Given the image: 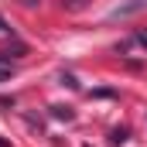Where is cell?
<instances>
[{
    "mask_svg": "<svg viewBox=\"0 0 147 147\" xmlns=\"http://www.w3.org/2000/svg\"><path fill=\"white\" fill-rule=\"evenodd\" d=\"M0 31H10V24H7V21H3V17H0Z\"/></svg>",
    "mask_w": 147,
    "mask_h": 147,
    "instance_id": "6",
    "label": "cell"
},
{
    "mask_svg": "<svg viewBox=\"0 0 147 147\" xmlns=\"http://www.w3.org/2000/svg\"><path fill=\"white\" fill-rule=\"evenodd\" d=\"M62 7H69V10H79V7H82V0H62Z\"/></svg>",
    "mask_w": 147,
    "mask_h": 147,
    "instance_id": "5",
    "label": "cell"
},
{
    "mask_svg": "<svg viewBox=\"0 0 147 147\" xmlns=\"http://www.w3.org/2000/svg\"><path fill=\"white\" fill-rule=\"evenodd\" d=\"M127 140V130H113L110 134V144H123Z\"/></svg>",
    "mask_w": 147,
    "mask_h": 147,
    "instance_id": "3",
    "label": "cell"
},
{
    "mask_svg": "<svg viewBox=\"0 0 147 147\" xmlns=\"http://www.w3.org/2000/svg\"><path fill=\"white\" fill-rule=\"evenodd\" d=\"M10 75H14V62L7 55H0V79H10Z\"/></svg>",
    "mask_w": 147,
    "mask_h": 147,
    "instance_id": "2",
    "label": "cell"
},
{
    "mask_svg": "<svg viewBox=\"0 0 147 147\" xmlns=\"http://www.w3.org/2000/svg\"><path fill=\"white\" fill-rule=\"evenodd\" d=\"M144 3H147V0H130L127 7H116V10H113V17H123V14H134V10H140Z\"/></svg>",
    "mask_w": 147,
    "mask_h": 147,
    "instance_id": "1",
    "label": "cell"
},
{
    "mask_svg": "<svg viewBox=\"0 0 147 147\" xmlns=\"http://www.w3.org/2000/svg\"><path fill=\"white\" fill-rule=\"evenodd\" d=\"M134 41H137V45H144V48H147V28H140V31L134 34Z\"/></svg>",
    "mask_w": 147,
    "mask_h": 147,
    "instance_id": "4",
    "label": "cell"
},
{
    "mask_svg": "<svg viewBox=\"0 0 147 147\" xmlns=\"http://www.w3.org/2000/svg\"><path fill=\"white\" fill-rule=\"evenodd\" d=\"M0 147H10V144H7V140H0Z\"/></svg>",
    "mask_w": 147,
    "mask_h": 147,
    "instance_id": "7",
    "label": "cell"
}]
</instances>
